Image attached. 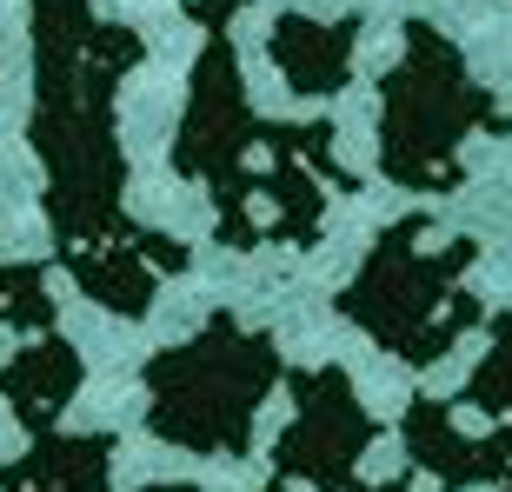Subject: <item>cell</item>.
<instances>
[{
  "label": "cell",
  "mask_w": 512,
  "mask_h": 492,
  "mask_svg": "<svg viewBox=\"0 0 512 492\" xmlns=\"http://www.w3.org/2000/svg\"><path fill=\"white\" fill-rule=\"evenodd\" d=\"M140 492H200V486H140Z\"/></svg>",
  "instance_id": "17"
},
{
  "label": "cell",
  "mask_w": 512,
  "mask_h": 492,
  "mask_svg": "<svg viewBox=\"0 0 512 492\" xmlns=\"http://www.w3.org/2000/svg\"><path fill=\"white\" fill-rule=\"evenodd\" d=\"M286 379L280 340L253 333L233 313H213L187 346L147 360V426L180 453L247 459L266 393Z\"/></svg>",
  "instance_id": "4"
},
{
  "label": "cell",
  "mask_w": 512,
  "mask_h": 492,
  "mask_svg": "<svg viewBox=\"0 0 512 492\" xmlns=\"http://www.w3.org/2000/svg\"><path fill=\"white\" fill-rule=\"evenodd\" d=\"M80 379H87V360H80L67 340H47L40 346H20L14 360L0 366V399H7V413L27 426V433H54L60 413L74 406Z\"/></svg>",
  "instance_id": "9"
},
{
  "label": "cell",
  "mask_w": 512,
  "mask_h": 492,
  "mask_svg": "<svg viewBox=\"0 0 512 492\" xmlns=\"http://www.w3.org/2000/svg\"><path fill=\"white\" fill-rule=\"evenodd\" d=\"M180 7H187V20H193V27L220 34V27H227V20L240 14V7H253V0H180Z\"/></svg>",
  "instance_id": "14"
},
{
  "label": "cell",
  "mask_w": 512,
  "mask_h": 492,
  "mask_svg": "<svg viewBox=\"0 0 512 492\" xmlns=\"http://www.w3.org/2000/svg\"><path fill=\"white\" fill-rule=\"evenodd\" d=\"M54 293H47V273L27 260L0 266V326H14V333H47L54 326Z\"/></svg>",
  "instance_id": "13"
},
{
  "label": "cell",
  "mask_w": 512,
  "mask_h": 492,
  "mask_svg": "<svg viewBox=\"0 0 512 492\" xmlns=\"http://www.w3.org/2000/svg\"><path fill=\"white\" fill-rule=\"evenodd\" d=\"M114 439L107 433H34V446L0 466V492H107Z\"/></svg>",
  "instance_id": "10"
},
{
  "label": "cell",
  "mask_w": 512,
  "mask_h": 492,
  "mask_svg": "<svg viewBox=\"0 0 512 492\" xmlns=\"http://www.w3.org/2000/svg\"><path fill=\"white\" fill-rule=\"evenodd\" d=\"M353 492H419V486H406V479H380V486H353Z\"/></svg>",
  "instance_id": "16"
},
{
  "label": "cell",
  "mask_w": 512,
  "mask_h": 492,
  "mask_svg": "<svg viewBox=\"0 0 512 492\" xmlns=\"http://www.w3.org/2000/svg\"><path fill=\"white\" fill-rule=\"evenodd\" d=\"M479 260V240H439L426 220H393L373 240V253L360 260V273L346 280V293H333L340 320H353L366 340L393 353L399 366H439L479 320L486 306L479 293H466V266Z\"/></svg>",
  "instance_id": "2"
},
{
  "label": "cell",
  "mask_w": 512,
  "mask_h": 492,
  "mask_svg": "<svg viewBox=\"0 0 512 492\" xmlns=\"http://www.w3.org/2000/svg\"><path fill=\"white\" fill-rule=\"evenodd\" d=\"M459 406H473L486 419H512V306L493 313V346L473 366V379L459 386Z\"/></svg>",
  "instance_id": "12"
},
{
  "label": "cell",
  "mask_w": 512,
  "mask_h": 492,
  "mask_svg": "<svg viewBox=\"0 0 512 492\" xmlns=\"http://www.w3.org/2000/svg\"><path fill=\"white\" fill-rule=\"evenodd\" d=\"M466 133H512V107L466 74L433 20H406V47L380 74V173L406 193H459Z\"/></svg>",
  "instance_id": "3"
},
{
  "label": "cell",
  "mask_w": 512,
  "mask_h": 492,
  "mask_svg": "<svg viewBox=\"0 0 512 492\" xmlns=\"http://www.w3.org/2000/svg\"><path fill=\"white\" fill-rule=\"evenodd\" d=\"M140 246H147V260L160 266V273H187V246H180V240H167V233L140 227Z\"/></svg>",
  "instance_id": "15"
},
{
  "label": "cell",
  "mask_w": 512,
  "mask_h": 492,
  "mask_svg": "<svg viewBox=\"0 0 512 492\" xmlns=\"http://www.w3.org/2000/svg\"><path fill=\"white\" fill-rule=\"evenodd\" d=\"M54 260L74 273V286L87 293V300L107 306V313H120V320H147L153 313L160 266L147 260L140 233H127V240H100V246H74V253H54Z\"/></svg>",
  "instance_id": "11"
},
{
  "label": "cell",
  "mask_w": 512,
  "mask_h": 492,
  "mask_svg": "<svg viewBox=\"0 0 512 492\" xmlns=\"http://www.w3.org/2000/svg\"><path fill=\"white\" fill-rule=\"evenodd\" d=\"M399 439H406V459L439 492H473V486H493V479L512 473V419H499L493 439H466L446 399H426V393L406 399Z\"/></svg>",
  "instance_id": "7"
},
{
  "label": "cell",
  "mask_w": 512,
  "mask_h": 492,
  "mask_svg": "<svg viewBox=\"0 0 512 492\" xmlns=\"http://www.w3.org/2000/svg\"><path fill=\"white\" fill-rule=\"evenodd\" d=\"M147 60V40L94 20L87 0H34V153H40V207L54 253L140 233L127 220V153H120L114 100L120 80Z\"/></svg>",
  "instance_id": "1"
},
{
  "label": "cell",
  "mask_w": 512,
  "mask_h": 492,
  "mask_svg": "<svg viewBox=\"0 0 512 492\" xmlns=\"http://www.w3.org/2000/svg\"><path fill=\"white\" fill-rule=\"evenodd\" d=\"M499 492H512V473H506V479H499Z\"/></svg>",
  "instance_id": "18"
},
{
  "label": "cell",
  "mask_w": 512,
  "mask_h": 492,
  "mask_svg": "<svg viewBox=\"0 0 512 492\" xmlns=\"http://www.w3.org/2000/svg\"><path fill=\"white\" fill-rule=\"evenodd\" d=\"M286 393H293V426L273 439V473L306 486V492H353L360 459L380 439V426L360 406L346 366L286 373Z\"/></svg>",
  "instance_id": "6"
},
{
  "label": "cell",
  "mask_w": 512,
  "mask_h": 492,
  "mask_svg": "<svg viewBox=\"0 0 512 492\" xmlns=\"http://www.w3.org/2000/svg\"><path fill=\"white\" fill-rule=\"evenodd\" d=\"M253 147H260V114H253L247 80H240V54H233L227 34H207V47L193 60L187 114L173 127V173L200 180L213 193L220 246H233V253L266 246L260 207H253V167H247Z\"/></svg>",
  "instance_id": "5"
},
{
  "label": "cell",
  "mask_w": 512,
  "mask_h": 492,
  "mask_svg": "<svg viewBox=\"0 0 512 492\" xmlns=\"http://www.w3.org/2000/svg\"><path fill=\"white\" fill-rule=\"evenodd\" d=\"M266 54L280 67V80L300 100H333L353 80V54H360V14L313 20V14H280L266 34Z\"/></svg>",
  "instance_id": "8"
}]
</instances>
